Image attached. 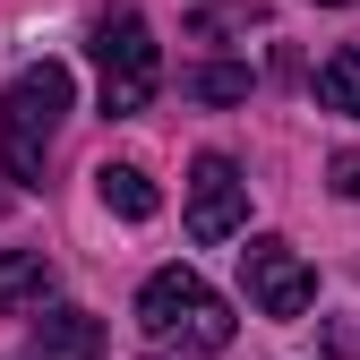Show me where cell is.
<instances>
[{
    "mask_svg": "<svg viewBox=\"0 0 360 360\" xmlns=\"http://www.w3.org/2000/svg\"><path fill=\"white\" fill-rule=\"evenodd\" d=\"M69 103H77V77L60 60H34L9 77V95H0V163H9V180H26V189L43 180V155H52Z\"/></svg>",
    "mask_w": 360,
    "mask_h": 360,
    "instance_id": "obj_1",
    "label": "cell"
},
{
    "mask_svg": "<svg viewBox=\"0 0 360 360\" xmlns=\"http://www.w3.org/2000/svg\"><path fill=\"white\" fill-rule=\"evenodd\" d=\"M138 326L163 352H223L232 343V309H223V292L198 275V266H163V275H146V292H138Z\"/></svg>",
    "mask_w": 360,
    "mask_h": 360,
    "instance_id": "obj_2",
    "label": "cell"
},
{
    "mask_svg": "<svg viewBox=\"0 0 360 360\" xmlns=\"http://www.w3.org/2000/svg\"><path fill=\"white\" fill-rule=\"evenodd\" d=\"M95 69H103V112L112 120H129V112L155 103L163 60H155V34H146L138 9H103L95 18Z\"/></svg>",
    "mask_w": 360,
    "mask_h": 360,
    "instance_id": "obj_3",
    "label": "cell"
},
{
    "mask_svg": "<svg viewBox=\"0 0 360 360\" xmlns=\"http://www.w3.org/2000/svg\"><path fill=\"white\" fill-rule=\"evenodd\" d=\"M232 232H249V180L232 155H198L189 163V240L223 249Z\"/></svg>",
    "mask_w": 360,
    "mask_h": 360,
    "instance_id": "obj_4",
    "label": "cell"
},
{
    "mask_svg": "<svg viewBox=\"0 0 360 360\" xmlns=\"http://www.w3.org/2000/svg\"><path fill=\"white\" fill-rule=\"evenodd\" d=\"M240 275H249V300L266 309V318H300V309L318 300V275L300 266L292 240H249L240 249Z\"/></svg>",
    "mask_w": 360,
    "mask_h": 360,
    "instance_id": "obj_5",
    "label": "cell"
},
{
    "mask_svg": "<svg viewBox=\"0 0 360 360\" xmlns=\"http://www.w3.org/2000/svg\"><path fill=\"white\" fill-rule=\"evenodd\" d=\"M26 360H103V318L95 309H43L26 335Z\"/></svg>",
    "mask_w": 360,
    "mask_h": 360,
    "instance_id": "obj_6",
    "label": "cell"
},
{
    "mask_svg": "<svg viewBox=\"0 0 360 360\" xmlns=\"http://www.w3.org/2000/svg\"><path fill=\"white\" fill-rule=\"evenodd\" d=\"M43 292H52V257L43 249H9L0 257V318L9 309H43Z\"/></svg>",
    "mask_w": 360,
    "mask_h": 360,
    "instance_id": "obj_7",
    "label": "cell"
},
{
    "mask_svg": "<svg viewBox=\"0 0 360 360\" xmlns=\"http://www.w3.org/2000/svg\"><path fill=\"white\" fill-rule=\"evenodd\" d=\"M95 189H103V206H112L120 223H146V214L163 206V198H155V180H146L138 163H103V172H95Z\"/></svg>",
    "mask_w": 360,
    "mask_h": 360,
    "instance_id": "obj_8",
    "label": "cell"
},
{
    "mask_svg": "<svg viewBox=\"0 0 360 360\" xmlns=\"http://www.w3.org/2000/svg\"><path fill=\"white\" fill-rule=\"evenodd\" d=\"M318 103L360 120V43H343V52H326V60H318Z\"/></svg>",
    "mask_w": 360,
    "mask_h": 360,
    "instance_id": "obj_9",
    "label": "cell"
},
{
    "mask_svg": "<svg viewBox=\"0 0 360 360\" xmlns=\"http://www.w3.org/2000/svg\"><path fill=\"white\" fill-rule=\"evenodd\" d=\"M180 95H198V103H240V95H249V69H240V60L189 69V77H180Z\"/></svg>",
    "mask_w": 360,
    "mask_h": 360,
    "instance_id": "obj_10",
    "label": "cell"
},
{
    "mask_svg": "<svg viewBox=\"0 0 360 360\" xmlns=\"http://www.w3.org/2000/svg\"><path fill=\"white\" fill-rule=\"evenodd\" d=\"M249 26H266L257 0H214V9H198V18H189V34H198V43H214V34H249Z\"/></svg>",
    "mask_w": 360,
    "mask_h": 360,
    "instance_id": "obj_11",
    "label": "cell"
},
{
    "mask_svg": "<svg viewBox=\"0 0 360 360\" xmlns=\"http://www.w3.org/2000/svg\"><path fill=\"white\" fill-rule=\"evenodd\" d=\"M326 172H335V198H360V155H335Z\"/></svg>",
    "mask_w": 360,
    "mask_h": 360,
    "instance_id": "obj_12",
    "label": "cell"
},
{
    "mask_svg": "<svg viewBox=\"0 0 360 360\" xmlns=\"http://www.w3.org/2000/svg\"><path fill=\"white\" fill-rule=\"evenodd\" d=\"M318 9H352V0H318Z\"/></svg>",
    "mask_w": 360,
    "mask_h": 360,
    "instance_id": "obj_13",
    "label": "cell"
}]
</instances>
